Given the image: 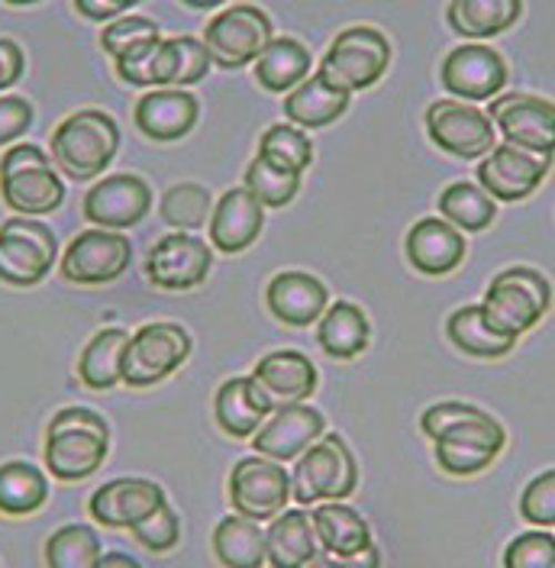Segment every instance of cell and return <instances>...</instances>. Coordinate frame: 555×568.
Wrapping results in <instances>:
<instances>
[{"instance_id":"obj_20","label":"cell","mask_w":555,"mask_h":568,"mask_svg":"<svg viewBox=\"0 0 555 568\" xmlns=\"http://www.w3.org/2000/svg\"><path fill=\"white\" fill-rule=\"evenodd\" d=\"M162 504H169V497H165L159 481H149V478H113V481H107V485H101L91 495L88 510H91V517L101 527L133 530L139 520L155 514Z\"/></svg>"},{"instance_id":"obj_25","label":"cell","mask_w":555,"mask_h":568,"mask_svg":"<svg viewBox=\"0 0 555 568\" xmlns=\"http://www.w3.org/2000/svg\"><path fill=\"white\" fill-rule=\"evenodd\" d=\"M198 116H201L198 98L188 91H178V88H162V91L139 98L137 113H133L142 136L155 142L184 140L194 130Z\"/></svg>"},{"instance_id":"obj_21","label":"cell","mask_w":555,"mask_h":568,"mask_svg":"<svg viewBox=\"0 0 555 568\" xmlns=\"http://www.w3.org/2000/svg\"><path fill=\"white\" fill-rule=\"evenodd\" d=\"M265 304L284 326H311L330 307V291L311 272H278L265 287Z\"/></svg>"},{"instance_id":"obj_34","label":"cell","mask_w":555,"mask_h":568,"mask_svg":"<svg viewBox=\"0 0 555 568\" xmlns=\"http://www.w3.org/2000/svg\"><path fill=\"white\" fill-rule=\"evenodd\" d=\"M521 0H452L446 20L465 39H491L521 20Z\"/></svg>"},{"instance_id":"obj_33","label":"cell","mask_w":555,"mask_h":568,"mask_svg":"<svg viewBox=\"0 0 555 568\" xmlns=\"http://www.w3.org/2000/svg\"><path fill=\"white\" fill-rule=\"evenodd\" d=\"M130 333L120 326H104L98 329L78 358V378L84 388L110 390L123 382V349H127Z\"/></svg>"},{"instance_id":"obj_38","label":"cell","mask_w":555,"mask_h":568,"mask_svg":"<svg viewBox=\"0 0 555 568\" xmlns=\"http://www.w3.org/2000/svg\"><path fill=\"white\" fill-rule=\"evenodd\" d=\"M446 336L458 353L475 355V358H501L517 346V339H504L494 329H487L478 304H465L452 311L446 320Z\"/></svg>"},{"instance_id":"obj_3","label":"cell","mask_w":555,"mask_h":568,"mask_svg":"<svg viewBox=\"0 0 555 568\" xmlns=\"http://www.w3.org/2000/svg\"><path fill=\"white\" fill-rule=\"evenodd\" d=\"M120 149V126L104 110H78L52 133V162L71 181L104 175Z\"/></svg>"},{"instance_id":"obj_46","label":"cell","mask_w":555,"mask_h":568,"mask_svg":"<svg viewBox=\"0 0 555 568\" xmlns=\"http://www.w3.org/2000/svg\"><path fill=\"white\" fill-rule=\"evenodd\" d=\"M521 517L523 520H529V524H536V527H543V530H549L555 524V471H543V475H536L529 485H526V491L521 495Z\"/></svg>"},{"instance_id":"obj_48","label":"cell","mask_w":555,"mask_h":568,"mask_svg":"<svg viewBox=\"0 0 555 568\" xmlns=\"http://www.w3.org/2000/svg\"><path fill=\"white\" fill-rule=\"evenodd\" d=\"M33 120L36 110L27 98H20V94L0 98V145L20 140L33 126Z\"/></svg>"},{"instance_id":"obj_17","label":"cell","mask_w":555,"mask_h":568,"mask_svg":"<svg viewBox=\"0 0 555 568\" xmlns=\"http://www.w3.org/2000/svg\"><path fill=\"white\" fill-rule=\"evenodd\" d=\"M440 81L458 101H491L507 84V62L491 45H458L446 55Z\"/></svg>"},{"instance_id":"obj_45","label":"cell","mask_w":555,"mask_h":568,"mask_svg":"<svg viewBox=\"0 0 555 568\" xmlns=\"http://www.w3.org/2000/svg\"><path fill=\"white\" fill-rule=\"evenodd\" d=\"M555 559V539L553 532L533 530L521 532L511 539L507 552H504V566L507 568H549Z\"/></svg>"},{"instance_id":"obj_11","label":"cell","mask_w":555,"mask_h":568,"mask_svg":"<svg viewBox=\"0 0 555 568\" xmlns=\"http://www.w3.org/2000/svg\"><path fill=\"white\" fill-rule=\"evenodd\" d=\"M553 169V155H539L521 145L501 142L478 162V187L491 201L514 204L529 197Z\"/></svg>"},{"instance_id":"obj_12","label":"cell","mask_w":555,"mask_h":568,"mask_svg":"<svg viewBox=\"0 0 555 568\" xmlns=\"http://www.w3.org/2000/svg\"><path fill=\"white\" fill-rule=\"evenodd\" d=\"M436 443V462L446 475L455 478H472L478 471H485L487 465H494L497 456L507 446V433L491 414H482L475 420L446 429Z\"/></svg>"},{"instance_id":"obj_44","label":"cell","mask_w":555,"mask_h":568,"mask_svg":"<svg viewBox=\"0 0 555 568\" xmlns=\"http://www.w3.org/2000/svg\"><path fill=\"white\" fill-rule=\"evenodd\" d=\"M130 532H133L139 546H145L149 552H169L181 539V517L174 514L172 504H162L155 514L139 520Z\"/></svg>"},{"instance_id":"obj_22","label":"cell","mask_w":555,"mask_h":568,"mask_svg":"<svg viewBox=\"0 0 555 568\" xmlns=\"http://www.w3.org/2000/svg\"><path fill=\"white\" fill-rule=\"evenodd\" d=\"M262 226L265 207L245 187H233L210 211V243L226 255H236L259 240Z\"/></svg>"},{"instance_id":"obj_6","label":"cell","mask_w":555,"mask_h":568,"mask_svg":"<svg viewBox=\"0 0 555 568\" xmlns=\"http://www.w3.org/2000/svg\"><path fill=\"white\" fill-rule=\"evenodd\" d=\"M391 65V42L375 27H349L333 39L330 52L323 55L316 74H323L336 91H365L379 84Z\"/></svg>"},{"instance_id":"obj_29","label":"cell","mask_w":555,"mask_h":568,"mask_svg":"<svg viewBox=\"0 0 555 568\" xmlns=\"http://www.w3.org/2000/svg\"><path fill=\"white\" fill-rule=\"evenodd\" d=\"M349 110V94L336 91L323 74H307L287 98H284V116L291 126L301 130H323L336 123Z\"/></svg>"},{"instance_id":"obj_36","label":"cell","mask_w":555,"mask_h":568,"mask_svg":"<svg viewBox=\"0 0 555 568\" xmlns=\"http://www.w3.org/2000/svg\"><path fill=\"white\" fill-rule=\"evenodd\" d=\"M213 552L223 566L259 568L265 566V530L259 520L243 514L223 517L213 530Z\"/></svg>"},{"instance_id":"obj_49","label":"cell","mask_w":555,"mask_h":568,"mask_svg":"<svg viewBox=\"0 0 555 568\" xmlns=\"http://www.w3.org/2000/svg\"><path fill=\"white\" fill-rule=\"evenodd\" d=\"M23 71H27V55H23V49H20L13 39L0 36V91H3V88H13V84L23 78Z\"/></svg>"},{"instance_id":"obj_27","label":"cell","mask_w":555,"mask_h":568,"mask_svg":"<svg viewBox=\"0 0 555 568\" xmlns=\"http://www.w3.org/2000/svg\"><path fill=\"white\" fill-rule=\"evenodd\" d=\"M316 542L326 549V562H346L365 546H372V530L359 510L343 500H326L311 514Z\"/></svg>"},{"instance_id":"obj_13","label":"cell","mask_w":555,"mask_h":568,"mask_svg":"<svg viewBox=\"0 0 555 568\" xmlns=\"http://www.w3.org/2000/svg\"><path fill=\"white\" fill-rule=\"evenodd\" d=\"M426 133L433 145L455 159H482L497 145V130L485 110L462 101H436L426 110Z\"/></svg>"},{"instance_id":"obj_51","label":"cell","mask_w":555,"mask_h":568,"mask_svg":"<svg viewBox=\"0 0 555 568\" xmlns=\"http://www.w3.org/2000/svg\"><path fill=\"white\" fill-rule=\"evenodd\" d=\"M98 566H127V568H137L139 562L133 556H127V552H101V559H98Z\"/></svg>"},{"instance_id":"obj_15","label":"cell","mask_w":555,"mask_h":568,"mask_svg":"<svg viewBox=\"0 0 555 568\" xmlns=\"http://www.w3.org/2000/svg\"><path fill=\"white\" fill-rule=\"evenodd\" d=\"M487 120L511 145H521L539 155H553L555 149V106L553 101L533 94H504L487 104Z\"/></svg>"},{"instance_id":"obj_43","label":"cell","mask_w":555,"mask_h":568,"mask_svg":"<svg viewBox=\"0 0 555 568\" xmlns=\"http://www.w3.org/2000/svg\"><path fill=\"white\" fill-rule=\"evenodd\" d=\"M155 39H162L155 20L127 13V17H120V20L107 23L104 33H101V45H104V52L113 59V62H120V59L133 55L139 45L155 42Z\"/></svg>"},{"instance_id":"obj_10","label":"cell","mask_w":555,"mask_h":568,"mask_svg":"<svg viewBox=\"0 0 555 568\" xmlns=\"http://www.w3.org/2000/svg\"><path fill=\"white\" fill-rule=\"evenodd\" d=\"M291 500V475L265 456H245L230 471V504L249 520H272Z\"/></svg>"},{"instance_id":"obj_30","label":"cell","mask_w":555,"mask_h":568,"mask_svg":"<svg viewBox=\"0 0 555 568\" xmlns=\"http://www.w3.org/2000/svg\"><path fill=\"white\" fill-rule=\"evenodd\" d=\"M316 343L330 358L349 362L362 355L372 343V323L365 311L352 301H336L333 307L323 311L320 326H316Z\"/></svg>"},{"instance_id":"obj_2","label":"cell","mask_w":555,"mask_h":568,"mask_svg":"<svg viewBox=\"0 0 555 568\" xmlns=\"http://www.w3.org/2000/svg\"><path fill=\"white\" fill-rule=\"evenodd\" d=\"M478 307L487 329H494L504 339H521L526 329H533L549 314L553 287L543 278V272L514 265L487 284L485 301Z\"/></svg>"},{"instance_id":"obj_39","label":"cell","mask_w":555,"mask_h":568,"mask_svg":"<svg viewBox=\"0 0 555 568\" xmlns=\"http://www.w3.org/2000/svg\"><path fill=\"white\" fill-rule=\"evenodd\" d=\"M101 559V536L88 524H69L46 539V562L52 568H94Z\"/></svg>"},{"instance_id":"obj_42","label":"cell","mask_w":555,"mask_h":568,"mask_svg":"<svg viewBox=\"0 0 555 568\" xmlns=\"http://www.w3.org/2000/svg\"><path fill=\"white\" fill-rule=\"evenodd\" d=\"M245 191L262 204V207H284L297 197L301 191V175L284 172L272 162H265L262 155H255L245 169Z\"/></svg>"},{"instance_id":"obj_5","label":"cell","mask_w":555,"mask_h":568,"mask_svg":"<svg viewBox=\"0 0 555 568\" xmlns=\"http://www.w3.org/2000/svg\"><path fill=\"white\" fill-rule=\"evenodd\" d=\"M359 488V465L340 433L320 436L307 446L291 475V497L297 504H320V500H346Z\"/></svg>"},{"instance_id":"obj_1","label":"cell","mask_w":555,"mask_h":568,"mask_svg":"<svg viewBox=\"0 0 555 568\" xmlns=\"http://www.w3.org/2000/svg\"><path fill=\"white\" fill-rule=\"evenodd\" d=\"M110 453V426L91 407H65L52 417L46 439V468L59 481L91 478Z\"/></svg>"},{"instance_id":"obj_14","label":"cell","mask_w":555,"mask_h":568,"mask_svg":"<svg viewBox=\"0 0 555 568\" xmlns=\"http://www.w3.org/2000/svg\"><path fill=\"white\" fill-rule=\"evenodd\" d=\"M130 258H133L130 236L94 226L71 240L59 265L71 284H110L130 268Z\"/></svg>"},{"instance_id":"obj_32","label":"cell","mask_w":555,"mask_h":568,"mask_svg":"<svg viewBox=\"0 0 555 568\" xmlns=\"http://www.w3.org/2000/svg\"><path fill=\"white\" fill-rule=\"evenodd\" d=\"M307 74H311V49L294 36H278L255 59V81L272 94L294 91Z\"/></svg>"},{"instance_id":"obj_9","label":"cell","mask_w":555,"mask_h":568,"mask_svg":"<svg viewBox=\"0 0 555 568\" xmlns=\"http://www.w3.org/2000/svg\"><path fill=\"white\" fill-rule=\"evenodd\" d=\"M59 262L56 233L33 216H10L0 223V282L33 287Z\"/></svg>"},{"instance_id":"obj_26","label":"cell","mask_w":555,"mask_h":568,"mask_svg":"<svg viewBox=\"0 0 555 568\" xmlns=\"http://www.w3.org/2000/svg\"><path fill=\"white\" fill-rule=\"evenodd\" d=\"M407 258L420 275H450L465 258V233L440 216H423L407 233Z\"/></svg>"},{"instance_id":"obj_50","label":"cell","mask_w":555,"mask_h":568,"mask_svg":"<svg viewBox=\"0 0 555 568\" xmlns=\"http://www.w3.org/2000/svg\"><path fill=\"white\" fill-rule=\"evenodd\" d=\"M133 3V0H130ZM130 3H101V0H74V10L88 20H120L130 13Z\"/></svg>"},{"instance_id":"obj_4","label":"cell","mask_w":555,"mask_h":568,"mask_svg":"<svg viewBox=\"0 0 555 568\" xmlns=\"http://www.w3.org/2000/svg\"><path fill=\"white\" fill-rule=\"evenodd\" d=\"M0 197L20 216H42L62 207L65 181L56 175L52 155L33 142H20L0 159Z\"/></svg>"},{"instance_id":"obj_7","label":"cell","mask_w":555,"mask_h":568,"mask_svg":"<svg viewBox=\"0 0 555 568\" xmlns=\"http://www.w3.org/2000/svg\"><path fill=\"white\" fill-rule=\"evenodd\" d=\"M194 349L191 333L181 323H145L127 339L123 349V382L130 388H152L165 378H172L174 372L188 362V355Z\"/></svg>"},{"instance_id":"obj_8","label":"cell","mask_w":555,"mask_h":568,"mask_svg":"<svg viewBox=\"0 0 555 568\" xmlns=\"http://www.w3.org/2000/svg\"><path fill=\"white\" fill-rule=\"evenodd\" d=\"M272 39H275V27L265 10L252 3H233L208 23L204 49L210 62L220 69H245L269 49Z\"/></svg>"},{"instance_id":"obj_28","label":"cell","mask_w":555,"mask_h":568,"mask_svg":"<svg viewBox=\"0 0 555 568\" xmlns=\"http://www.w3.org/2000/svg\"><path fill=\"white\" fill-rule=\"evenodd\" d=\"M316 530L307 510H281L265 530V562L275 568H301L316 559Z\"/></svg>"},{"instance_id":"obj_40","label":"cell","mask_w":555,"mask_h":568,"mask_svg":"<svg viewBox=\"0 0 555 568\" xmlns=\"http://www.w3.org/2000/svg\"><path fill=\"white\" fill-rule=\"evenodd\" d=\"M259 155L278 169H284V172L304 175L313 162V142L304 130H297L291 123H275L262 133Z\"/></svg>"},{"instance_id":"obj_16","label":"cell","mask_w":555,"mask_h":568,"mask_svg":"<svg viewBox=\"0 0 555 568\" xmlns=\"http://www.w3.org/2000/svg\"><path fill=\"white\" fill-rule=\"evenodd\" d=\"M210 268H213V252L194 233L162 236L145 258L149 282L162 291H191L208 282Z\"/></svg>"},{"instance_id":"obj_19","label":"cell","mask_w":555,"mask_h":568,"mask_svg":"<svg viewBox=\"0 0 555 568\" xmlns=\"http://www.w3.org/2000/svg\"><path fill=\"white\" fill-rule=\"evenodd\" d=\"M152 207V187L139 175L120 172L98 181L84 194V216L101 230H130Z\"/></svg>"},{"instance_id":"obj_41","label":"cell","mask_w":555,"mask_h":568,"mask_svg":"<svg viewBox=\"0 0 555 568\" xmlns=\"http://www.w3.org/2000/svg\"><path fill=\"white\" fill-rule=\"evenodd\" d=\"M162 220L174 226V230H201L208 223L210 211H213V197L204 184L198 181H181L172 184L162 194Z\"/></svg>"},{"instance_id":"obj_31","label":"cell","mask_w":555,"mask_h":568,"mask_svg":"<svg viewBox=\"0 0 555 568\" xmlns=\"http://www.w3.org/2000/svg\"><path fill=\"white\" fill-rule=\"evenodd\" d=\"M210 55L201 39L194 36H172L159 42L155 62H152V88H188L204 81L210 71Z\"/></svg>"},{"instance_id":"obj_37","label":"cell","mask_w":555,"mask_h":568,"mask_svg":"<svg viewBox=\"0 0 555 568\" xmlns=\"http://www.w3.org/2000/svg\"><path fill=\"white\" fill-rule=\"evenodd\" d=\"M497 216V201L472 181H452L440 194V220H446L458 233H482Z\"/></svg>"},{"instance_id":"obj_18","label":"cell","mask_w":555,"mask_h":568,"mask_svg":"<svg viewBox=\"0 0 555 568\" xmlns=\"http://www.w3.org/2000/svg\"><path fill=\"white\" fill-rule=\"evenodd\" d=\"M326 429V417L311 404H281L272 417L252 433V446L259 456L275 462L297 459L307 446H313Z\"/></svg>"},{"instance_id":"obj_23","label":"cell","mask_w":555,"mask_h":568,"mask_svg":"<svg viewBox=\"0 0 555 568\" xmlns=\"http://www.w3.org/2000/svg\"><path fill=\"white\" fill-rule=\"evenodd\" d=\"M255 385L265 390V397L281 407V404H304L316 390V365L297 349H278L255 362L252 368Z\"/></svg>"},{"instance_id":"obj_47","label":"cell","mask_w":555,"mask_h":568,"mask_svg":"<svg viewBox=\"0 0 555 568\" xmlns=\"http://www.w3.org/2000/svg\"><path fill=\"white\" fill-rule=\"evenodd\" d=\"M482 414H485V410H482V407H475V404L440 400V404H433V407H426V410H423V417H420V429H423L430 439H440L446 429L465 424V420H475V417H482Z\"/></svg>"},{"instance_id":"obj_24","label":"cell","mask_w":555,"mask_h":568,"mask_svg":"<svg viewBox=\"0 0 555 568\" xmlns=\"http://www.w3.org/2000/svg\"><path fill=\"white\" fill-rule=\"evenodd\" d=\"M275 404L265 397V390L255 385L252 375L226 378L213 394V417L216 426L233 439H252V433L269 420Z\"/></svg>"},{"instance_id":"obj_35","label":"cell","mask_w":555,"mask_h":568,"mask_svg":"<svg viewBox=\"0 0 555 568\" xmlns=\"http://www.w3.org/2000/svg\"><path fill=\"white\" fill-rule=\"evenodd\" d=\"M49 500V478L33 462L13 459L0 465V514L30 517Z\"/></svg>"}]
</instances>
